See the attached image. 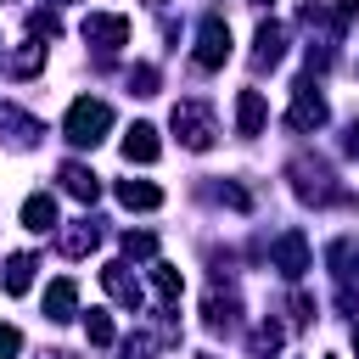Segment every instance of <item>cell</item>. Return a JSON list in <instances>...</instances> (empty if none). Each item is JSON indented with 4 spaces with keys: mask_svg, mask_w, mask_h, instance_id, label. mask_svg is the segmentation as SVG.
<instances>
[{
    "mask_svg": "<svg viewBox=\"0 0 359 359\" xmlns=\"http://www.w3.org/2000/svg\"><path fill=\"white\" fill-rule=\"evenodd\" d=\"M62 129H67V140H73V146H95V140L112 129V107H107V101L79 95V101L67 107V123H62Z\"/></svg>",
    "mask_w": 359,
    "mask_h": 359,
    "instance_id": "obj_1",
    "label": "cell"
},
{
    "mask_svg": "<svg viewBox=\"0 0 359 359\" xmlns=\"http://www.w3.org/2000/svg\"><path fill=\"white\" fill-rule=\"evenodd\" d=\"M174 135H180L191 151H208L219 129H213V112H208L202 101H180V107H174Z\"/></svg>",
    "mask_w": 359,
    "mask_h": 359,
    "instance_id": "obj_2",
    "label": "cell"
},
{
    "mask_svg": "<svg viewBox=\"0 0 359 359\" xmlns=\"http://www.w3.org/2000/svg\"><path fill=\"white\" fill-rule=\"evenodd\" d=\"M224 62H230V22L224 17H202V28H196V67L213 73Z\"/></svg>",
    "mask_w": 359,
    "mask_h": 359,
    "instance_id": "obj_3",
    "label": "cell"
},
{
    "mask_svg": "<svg viewBox=\"0 0 359 359\" xmlns=\"http://www.w3.org/2000/svg\"><path fill=\"white\" fill-rule=\"evenodd\" d=\"M286 123H292L297 135H309V129H320V123H325V95H320L309 79H303V84H297V95H292V112H286Z\"/></svg>",
    "mask_w": 359,
    "mask_h": 359,
    "instance_id": "obj_4",
    "label": "cell"
},
{
    "mask_svg": "<svg viewBox=\"0 0 359 359\" xmlns=\"http://www.w3.org/2000/svg\"><path fill=\"white\" fill-rule=\"evenodd\" d=\"M84 39L90 45H101V50H118V45H129V17H84Z\"/></svg>",
    "mask_w": 359,
    "mask_h": 359,
    "instance_id": "obj_5",
    "label": "cell"
},
{
    "mask_svg": "<svg viewBox=\"0 0 359 359\" xmlns=\"http://www.w3.org/2000/svg\"><path fill=\"white\" fill-rule=\"evenodd\" d=\"M269 252H275V269H280V275H303V269H309V241H303V230H286Z\"/></svg>",
    "mask_w": 359,
    "mask_h": 359,
    "instance_id": "obj_6",
    "label": "cell"
},
{
    "mask_svg": "<svg viewBox=\"0 0 359 359\" xmlns=\"http://www.w3.org/2000/svg\"><path fill=\"white\" fill-rule=\"evenodd\" d=\"M101 286H107L123 309H140V280L129 275V264H107V269H101Z\"/></svg>",
    "mask_w": 359,
    "mask_h": 359,
    "instance_id": "obj_7",
    "label": "cell"
},
{
    "mask_svg": "<svg viewBox=\"0 0 359 359\" xmlns=\"http://www.w3.org/2000/svg\"><path fill=\"white\" fill-rule=\"evenodd\" d=\"M157 151H163V140H157L151 123H135V129L123 135V157H129V163H157Z\"/></svg>",
    "mask_w": 359,
    "mask_h": 359,
    "instance_id": "obj_8",
    "label": "cell"
},
{
    "mask_svg": "<svg viewBox=\"0 0 359 359\" xmlns=\"http://www.w3.org/2000/svg\"><path fill=\"white\" fill-rule=\"evenodd\" d=\"M118 202H123V208L151 213V208H163V191H157L151 180H123V185H118Z\"/></svg>",
    "mask_w": 359,
    "mask_h": 359,
    "instance_id": "obj_9",
    "label": "cell"
},
{
    "mask_svg": "<svg viewBox=\"0 0 359 359\" xmlns=\"http://www.w3.org/2000/svg\"><path fill=\"white\" fill-rule=\"evenodd\" d=\"M22 224H28L34 236H45V230H56V202H50L45 191H34V196L22 202Z\"/></svg>",
    "mask_w": 359,
    "mask_h": 359,
    "instance_id": "obj_10",
    "label": "cell"
},
{
    "mask_svg": "<svg viewBox=\"0 0 359 359\" xmlns=\"http://www.w3.org/2000/svg\"><path fill=\"white\" fill-rule=\"evenodd\" d=\"M236 129H241V135H258V129H264V95H258V90H241V95H236Z\"/></svg>",
    "mask_w": 359,
    "mask_h": 359,
    "instance_id": "obj_11",
    "label": "cell"
},
{
    "mask_svg": "<svg viewBox=\"0 0 359 359\" xmlns=\"http://www.w3.org/2000/svg\"><path fill=\"white\" fill-rule=\"evenodd\" d=\"M62 185H67V196H79V202H95V191H101L84 163H62Z\"/></svg>",
    "mask_w": 359,
    "mask_h": 359,
    "instance_id": "obj_12",
    "label": "cell"
},
{
    "mask_svg": "<svg viewBox=\"0 0 359 359\" xmlns=\"http://www.w3.org/2000/svg\"><path fill=\"white\" fill-rule=\"evenodd\" d=\"M28 286H34V252H11V258H6V292L22 297Z\"/></svg>",
    "mask_w": 359,
    "mask_h": 359,
    "instance_id": "obj_13",
    "label": "cell"
},
{
    "mask_svg": "<svg viewBox=\"0 0 359 359\" xmlns=\"http://www.w3.org/2000/svg\"><path fill=\"white\" fill-rule=\"evenodd\" d=\"M73 303H79V286H73V280H50L45 314H50V320H73Z\"/></svg>",
    "mask_w": 359,
    "mask_h": 359,
    "instance_id": "obj_14",
    "label": "cell"
},
{
    "mask_svg": "<svg viewBox=\"0 0 359 359\" xmlns=\"http://www.w3.org/2000/svg\"><path fill=\"white\" fill-rule=\"evenodd\" d=\"M151 286H157L163 309H174V303H180V292H185V280H180V269H174V264H151Z\"/></svg>",
    "mask_w": 359,
    "mask_h": 359,
    "instance_id": "obj_15",
    "label": "cell"
},
{
    "mask_svg": "<svg viewBox=\"0 0 359 359\" xmlns=\"http://www.w3.org/2000/svg\"><path fill=\"white\" fill-rule=\"evenodd\" d=\"M252 56H258V67H275L280 62V28L275 22H258V50Z\"/></svg>",
    "mask_w": 359,
    "mask_h": 359,
    "instance_id": "obj_16",
    "label": "cell"
},
{
    "mask_svg": "<svg viewBox=\"0 0 359 359\" xmlns=\"http://www.w3.org/2000/svg\"><path fill=\"white\" fill-rule=\"evenodd\" d=\"M62 247H67V258H79V252H90V247H95V224H90V219H79V224H73V230L62 236Z\"/></svg>",
    "mask_w": 359,
    "mask_h": 359,
    "instance_id": "obj_17",
    "label": "cell"
},
{
    "mask_svg": "<svg viewBox=\"0 0 359 359\" xmlns=\"http://www.w3.org/2000/svg\"><path fill=\"white\" fill-rule=\"evenodd\" d=\"M84 331H90V342H95V348H107V342H112V320H107L101 309H90V320H84Z\"/></svg>",
    "mask_w": 359,
    "mask_h": 359,
    "instance_id": "obj_18",
    "label": "cell"
},
{
    "mask_svg": "<svg viewBox=\"0 0 359 359\" xmlns=\"http://www.w3.org/2000/svg\"><path fill=\"white\" fill-rule=\"evenodd\" d=\"M28 34H39V39H56V34H62L56 11H34V17H28Z\"/></svg>",
    "mask_w": 359,
    "mask_h": 359,
    "instance_id": "obj_19",
    "label": "cell"
},
{
    "mask_svg": "<svg viewBox=\"0 0 359 359\" xmlns=\"http://www.w3.org/2000/svg\"><path fill=\"white\" fill-rule=\"evenodd\" d=\"M123 252H129V258H151V252H157V241H151L146 230H140V236L129 230V236H123Z\"/></svg>",
    "mask_w": 359,
    "mask_h": 359,
    "instance_id": "obj_20",
    "label": "cell"
},
{
    "mask_svg": "<svg viewBox=\"0 0 359 359\" xmlns=\"http://www.w3.org/2000/svg\"><path fill=\"white\" fill-rule=\"evenodd\" d=\"M230 314H236L230 297H208V325H230Z\"/></svg>",
    "mask_w": 359,
    "mask_h": 359,
    "instance_id": "obj_21",
    "label": "cell"
},
{
    "mask_svg": "<svg viewBox=\"0 0 359 359\" xmlns=\"http://www.w3.org/2000/svg\"><path fill=\"white\" fill-rule=\"evenodd\" d=\"M129 84H135V95H151V90H157V67H135Z\"/></svg>",
    "mask_w": 359,
    "mask_h": 359,
    "instance_id": "obj_22",
    "label": "cell"
},
{
    "mask_svg": "<svg viewBox=\"0 0 359 359\" xmlns=\"http://www.w3.org/2000/svg\"><path fill=\"white\" fill-rule=\"evenodd\" d=\"M17 348H22V331L17 325H0V359H17Z\"/></svg>",
    "mask_w": 359,
    "mask_h": 359,
    "instance_id": "obj_23",
    "label": "cell"
},
{
    "mask_svg": "<svg viewBox=\"0 0 359 359\" xmlns=\"http://www.w3.org/2000/svg\"><path fill=\"white\" fill-rule=\"evenodd\" d=\"M348 151H359V123H353V129H348Z\"/></svg>",
    "mask_w": 359,
    "mask_h": 359,
    "instance_id": "obj_24",
    "label": "cell"
},
{
    "mask_svg": "<svg viewBox=\"0 0 359 359\" xmlns=\"http://www.w3.org/2000/svg\"><path fill=\"white\" fill-rule=\"evenodd\" d=\"M45 359H73V353H45Z\"/></svg>",
    "mask_w": 359,
    "mask_h": 359,
    "instance_id": "obj_25",
    "label": "cell"
},
{
    "mask_svg": "<svg viewBox=\"0 0 359 359\" xmlns=\"http://www.w3.org/2000/svg\"><path fill=\"white\" fill-rule=\"evenodd\" d=\"M353 348H359V325H353Z\"/></svg>",
    "mask_w": 359,
    "mask_h": 359,
    "instance_id": "obj_26",
    "label": "cell"
},
{
    "mask_svg": "<svg viewBox=\"0 0 359 359\" xmlns=\"http://www.w3.org/2000/svg\"><path fill=\"white\" fill-rule=\"evenodd\" d=\"M196 359H219V353H196Z\"/></svg>",
    "mask_w": 359,
    "mask_h": 359,
    "instance_id": "obj_27",
    "label": "cell"
}]
</instances>
